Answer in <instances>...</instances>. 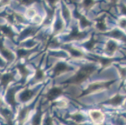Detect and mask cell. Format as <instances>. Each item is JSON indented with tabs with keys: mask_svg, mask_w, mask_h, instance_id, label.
I'll return each instance as SVG.
<instances>
[{
	"mask_svg": "<svg viewBox=\"0 0 126 125\" xmlns=\"http://www.w3.org/2000/svg\"><path fill=\"white\" fill-rule=\"evenodd\" d=\"M95 68L93 66H85L82 68L78 72L75 76L70 80V82L73 83H80L89 77V76L94 72Z\"/></svg>",
	"mask_w": 126,
	"mask_h": 125,
	"instance_id": "1",
	"label": "cell"
},
{
	"mask_svg": "<svg viewBox=\"0 0 126 125\" xmlns=\"http://www.w3.org/2000/svg\"><path fill=\"white\" fill-rule=\"evenodd\" d=\"M111 83H104V84H93L92 85H90L89 87L87 90L83 92V95H86V94L89 93L90 92H92V91H94L95 90H97L98 89H100V88H104L105 87H108L109 84H110Z\"/></svg>",
	"mask_w": 126,
	"mask_h": 125,
	"instance_id": "2",
	"label": "cell"
},
{
	"mask_svg": "<svg viewBox=\"0 0 126 125\" xmlns=\"http://www.w3.org/2000/svg\"><path fill=\"white\" fill-rule=\"evenodd\" d=\"M90 116L94 121V122L97 124H100L102 123L104 120V116L101 112L97 111H93L90 113Z\"/></svg>",
	"mask_w": 126,
	"mask_h": 125,
	"instance_id": "3",
	"label": "cell"
},
{
	"mask_svg": "<svg viewBox=\"0 0 126 125\" xmlns=\"http://www.w3.org/2000/svg\"><path fill=\"white\" fill-rule=\"evenodd\" d=\"M68 69H69V67L67 65L64 63H58L54 69L55 74L58 75V74L62 73L63 72L66 71Z\"/></svg>",
	"mask_w": 126,
	"mask_h": 125,
	"instance_id": "4",
	"label": "cell"
},
{
	"mask_svg": "<svg viewBox=\"0 0 126 125\" xmlns=\"http://www.w3.org/2000/svg\"><path fill=\"white\" fill-rule=\"evenodd\" d=\"M62 90L60 88H54L51 89L48 93L47 94V98L48 99L50 100H52V99H55L56 97L59 96L60 95H61Z\"/></svg>",
	"mask_w": 126,
	"mask_h": 125,
	"instance_id": "5",
	"label": "cell"
},
{
	"mask_svg": "<svg viewBox=\"0 0 126 125\" xmlns=\"http://www.w3.org/2000/svg\"><path fill=\"white\" fill-rule=\"evenodd\" d=\"M0 51L1 52V54L3 55V56L5 57L8 60L11 61L13 59V54L10 51H8L6 48H4L1 42H0Z\"/></svg>",
	"mask_w": 126,
	"mask_h": 125,
	"instance_id": "6",
	"label": "cell"
},
{
	"mask_svg": "<svg viewBox=\"0 0 126 125\" xmlns=\"http://www.w3.org/2000/svg\"><path fill=\"white\" fill-rule=\"evenodd\" d=\"M13 78H14L13 74H11V73H7V74H3L1 77V81L2 85H7L9 83L13 80Z\"/></svg>",
	"mask_w": 126,
	"mask_h": 125,
	"instance_id": "7",
	"label": "cell"
},
{
	"mask_svg": "<svg viewBox=\"0 0 126 125\" xmlns=\"http://www.w3.org/2000/svg\"><path fill=\"white\" fill-rule=\"evenodd\" d=\"M85 34L83 33H80L79 32V30L77 29L76 28H74L73 30H72V33H71L70 35L69 36V38L70 39H75V40H79V39L82 38L83 36H85Z\"/></svg>",
	"mask_w": 126,
	"mask_h": 125,
	"instance_id": "8",
	"label": "cell"
},
{
	"mask_svg": "<svg viewBox=\"0 0 126 125\" xmlns=\"http://www.w3.org/2000/svg\"><path fill=\"white\" fill-rule=\"evenodd\" d=\"M28 113V108H24L21 110L19 114V121L20 123L23 124L26 120L27 116Z\"/></svg>",
	"mask_w": 126,
	"mask_h": 125,
	"instance_id": "9",
	"label": "cell"
},
{
	"mask_svg": "<svg viewBox=\"0 0 126 125\" xmlns=\"http://www.w3.org/2000/svg\"><path fill=\"white\" fill-rule=\"evenodd\" d=\"M33 95V92L31 90H26L24 91L21 95V99L23 101H28L32 97Z\"/></svg>",
	"mask_w": 126,
	"mask_h": 125,
	"instance_id": "10",
	"label": "cell"
},
{
	"mask_svg": "<svg viewBox=\"0 0 126 125\" xmlns=\"http://www.w3.org/2000/svg\"><path fill=\"white\" fill-rule=\"evenodd\" d=\"M7 99L9 103H10L12 106H15L16 104L15 99V91L13 89H11L8 93Z\"/></svg>",
	"mask_w": 126,
	"mask_h": 125,
	"instance_id": "11",
	"label": "cell"
},
{
	"mask_svg": "<svg viewBox=\"0 0 126 125\" xmlns=\"http://www.w3.org/2000/svg\"><path fill=\"white\" fill-rule=\"evenodd\" d=\"M117 44L115 43H114V42H112V41H110V42L107 43L106 50H107V51L109 53H114L117 50Z\"/></svg>",
	"mask_w": 126,
	"mask_h": 125,
	"instance_id": "12",
	"label": "cell"
},
{
	"mask_svg": "<svg viewBox=\"0 0 126 125\" xmlns=\"http://www.w3.org/2000/svg\"><path fill=\"white\" fill-rule=\"evenodd\" d=\"M75 14H76L77 16L79 17V19H80V23L82 26H83V27H86V26H89V25H90V23L89 22V21L86 19L84 16H82L81 15V14H80L78 12L75 13Z\"/></svg>",
	"mask_w": 126,
	"mask_h": 125,
	"instance_id": "13",
	"label": "cell"
},
{
	"mask_svg": "<svg viewBox=\"0 0 126 125\" xmlns=\"http://www.w3.org/2000/svg\"><path fill=\"white\" fill-rule=\"evenodd\" d=\"M122 101V97L119 95H117L115 97L111 99L109 101V103L112 104L113 105H119L121 103Z\"/></svg>",
	"mask_w": 126,
	"mask_h": 125,
	"instance_id": "14",
	"label": "cell"
},
{
	"mask_svg": "<svg viewBox=\"0 0 126 125\" xmlns=\"http://www.w3.org/2000/svg\"><path fill=\"white\" fill-rule=\"evenodd\" d=\"M18 68L19 69L20 73L21 74V75H22L23 78H25L28 74V73H29V71H28V69L26 68V67L24 65H18Z\"/></svg>",
	"mask_w": 126,
	"mask_h": 125,
	"instance_id": "15",
	"label": "cell"
},
{
	"mask_svg": "<svg viewBox=\"0 0 126 125\" xmlns=\"http://www.w3.org/2000/svg\"><path fill=\"white\" fill-rule=\"evenodd\" d=\"M1 113H2L3 116L7 120V121L9 122V123H11V113L10 111H8V110H6V109H1Z\"/></svg>",
	"mask_w": 126,
	"mask_h": 125,
	"instance_id": "16",
	"label": "cell"
},
{
	"mask_svg": "<svg viewBox=\"0 0 126 125\" xmlns=\"http://www.w3.org/2000/svg\"><path fill=\"white\" fill-rule=\"evenodd\" d=\"M41 116H42V114H41L40 111H38L35 114L33 119V125H40Z\"/></svg>",
	"mask_w": 126,
	"mask_h": 125,
	"instance_id": "17",
	"label": "cell"
},
{
	"mask_svg": "<svg viewBox=\"0 0 126 125\" xmlns=\"http://www.w3.org/2000/svg\"><path fill=\"white\" fill-rule=\"evenodd\" d=\"M72 118L77 123H81L84 121V117L81 114H75L72 116Z\"/></svg>",
	"mask_w": 126,
	"mask_h": 125,
	"instance_id": "18",
	"label": "cell"
},
{
	"mask_svg": "<svg viewBox=\"0 0 126 125\" xmlns=\"http://www.w3.org/2000/svg\"><path fill=\"white\" fill-rule=\"evenodd\" d=\"M69 51L70 52L71 55L73 56L74 57H80L82 56V52H80V51L77 50H75V49H73V48H69Z\"/></svg>",
	"mask_w": 126,
	"mask_h": 125,
	"instance_id": "19",
	"label": "cell"
},
{
	"mask_svg": "<svg viewBox=\"0 0 126 125\" xmlns=\"http://www.w3.org/2000/svg\"><path fill=\"white\" fill-rule=\"evenodd\" d=\"M98 60L100 61L102 65L103 66H108L113 61L112 59H108V58H98Z\"/></svg>",
	"mask_w": 126,
	"mask_h": 125,
	"instance_id": "20",
	"label": "cell"
},
{
	"mask_svg": "<svg viewBox=\"0 0 126 125\" xmlns=\"http://www.w3.org/2000/svg\"><path fill=\"white\" fill-rule=\"evenodd\" d=\"M63 25L62 22L60 21H58L55 26V31L57 33L60 32L63 29Z\"/></svg>",
	"mask_w": 126,
	"mask_h": 125,
	"instance_id": "21",
	"label": "cell"
},
{
	"mask_svg": "<svg viewBox=\"0 0 126 125\" xmlns=\"http://www.w3.org/2000/svg\"><path fill=\"white\" fill-rule=\"evenodd\" d=\"M1 30L4 32V33L6 34V35L10 36V37H11V36H13V32L11 31V29H10L9 28L6 27V26H4V27L1 28Z\"/></svg>",
	"mask_w": 126,
	"mask_h": 125,
	"instance_id": "22",
	"label": "cell"
},
{
	"mask_svg": "<svg viewBox=\"0 0 126 125\" xmlns=\"http://www.w3.org/2000/svg\"><path fill=\"white\" fill-rule=\"evenodd\" d=\"M43 76H44L43 72L40 69H38L37 71H36V75H35V79L36 80H41L43 79Z\"/></svg>",
	"mask_w": 126,
	"mask_h": 125,
	"instance_id": "23",
	"label": "cell"
},
{
	"mask_svg": "<svg viewBox=\"0 0 126 125\" xmlns=\"http://www.w3.org/2000/svg\"><path fill=\"white\" fill-rule=\"evenodd\" d=\"M110 36H112L113 37H115L116 38H121L123 37V34L121 33V32L117 30H115L111 32Z\"/></svg>",
	"mask_w": 126,
	"mask_h": 125,
	"instance_id": "24",
	"label": "cell"
},
{
	"mask_svg": "<svg viewBox=\"0 0 126 125\" xmlns=\"http://www.w3.org/2000/svg\"><path fill=\"white\" fill-rule=\"evenodd\" d=\"M95 43V41L93 40V39H92L90 41H89L88 43H87L85 44L86 48L89 49V50H92L94 48V46Z\"/></svg>",
	"mask_w": 126,
	"mask_h": 125,
	"instance_id": "25",
	"label": "cell"
},
{
	"mask_svg": "<svg viewBox=\"0 0 126 125\" xmlns=\"http://www.w3.org/2000/svg\"><path fill=\"white\" fill-rule=\"evenodd\" d=\"M97 28H98V29H100V30H104V29H105V28H106V26H105V23H104V21L103 20H100L98 21V23H97Z\"/></svg>",
	"mask_w": 126,
	"mask_h": 125,
	"instance_id": "26",
	"label": "cell"
},
{
	"mask_svg": "<svg viewBox=\"0 0 126 125\" xmlns=\"http://www.w3.org/2000/svg\"><path fill=\"white\" fill-rule=\"evenodd\" d=\"M28 52L26 50H19L18 51V55L19 57H25L28 55Z\"/></svg>",
	"mask_w": 126,
	"mask_h": 125,
	"instance_id": "27",
	"label": "cell"
},
{
	"mask_svg": "<svg viewBox=\"0 0 126 125\" xmlns=\"http://www.w3.org/2000/svg\"><path fill=\"white\" fill-rule=\"evenodd\" d=\"M84 6L86 7V8H90V6L93 5L94 4V1H90V0H87V1H85L84 3Z\"/></svg>",
	"mask_w": 126,
	"mask_h": 125,
	"instance_id": "28",
	"label": "cell"
},
{
	"mask_svg": "<svg viewBox=\"0 0 126 125\" xmlns=\"http://www.w3.org/2000/svg\"><path fill=\"white\" fill-rule=\"evenodd\" d=\"M32 33H33V29H31V28H30V29H26L25 31L23 32L22 36H28V35Z\"/></svg>",
	"mask_w": 126,
	"mask_h": 125,
	"instance_id": "29",
	"label": "cell"
},
{
	"mask_svg": "<svg viewBox=\"0 0 126 125\" xmlns=\"http://www.w3.org/2000/svg\"><path fill=\"white\" fill-rule=\"evenodd\" d=\"M63 15L65 17L66 19H68L70 17V13L69 11L68 10V9H67L66 8H64L63 9Z\"/></svg>",
	"mask_w": 126,
	"mask_h": 125,
	"instance_id": "30",
	"label": "cell"
},
{
	"mask_svg": "<svg viewBox=\"0 0 126 125\" xmlns=\"http://www.w3.org/2000/svg\"><path fill=\"white\" fill-rule=\"evenodd\" d=\"M45 125H53V121L51 118L49 117V118H48L46 120Z\"/></svg>",
	"mask_w": 126,
	"mask_h": 125,
	"instance_id": "31",
	"label": "cell"
},
{
	"mask_svg": "<svg viewBox=\"0 0 126 125\" xmlns=\"http://www.w3.org/2000/svg\"><path fill=\"white\" fill-rule=\"evenodd\" d=\"M34 44H35V43H34L33 41H28V43H27V46H32Z\"/></svg>",
	"mask_w": 126,
	"mask_h": 125,
	"instance_id": "32",
	"label": "cell"
},
{
	"mask_svg": "<svg viewBox=\"0 0 126 125\" xmlns=\"http://www.w3.org/2000/svg\"><path fill=\"white\" fill-rule=\"evenodd\" d=\"M120 25H121V26H122L123 28H124L125 26H126V21L122 20V21H121V23H120Z\"/></svg>",
	"mask_w": 126,
	"mask_h": 125,
	"instance_id": "33",
	"label": "cell"
},
{
	"mask_svg": "<svg viewBox=\"0 0 126 125\" xmlns=\"http://www.w3.org/2000/svg\"><path fill=\"white\" fill-rule=\"evenodd\" d=\"M4 65H5V63H4V61L0 58V66H4Z\"/></svg>",
	"mask_w": 126,
	"mask_h": 125,
	"instance_id": "34",
	"label": "cell"
},
{
	"mask_svg": "<svg viewBox=\"0 0 126 125\" xmlns=\"http://www.w3.org/2000/svg\"><path fill=\"white\" fill-rule=\"evenodd\" d=\"M123 13H126V8H125V7L123 8Z\"/></svg>",
	"mask_w": 126,
	"mask_h": 125,
	"instance_id": "35",
	"label": "cell"
},
{
	"mask_svg": "<svg viewBox=\"0 0 126 125\" xmlns=\"http://www.w3.org/2000/svg\"><path fill=\"white\" fill-rule=\"evenodd\" d=\"M1 99H0V105H1Z\"/></svg>",
	"mask_w": 126,
	"mask_h": 125,
	"instance_id": "36",
	"label": "cell"
}]
</instances>
